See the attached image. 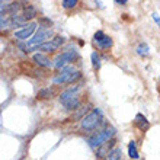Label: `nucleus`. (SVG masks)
I'll use <instances>...</instances> for the list:
<instances>
[{
  "label": "nucleus",
  "mask_w": 160,
  "mask_h": 160,
  "mask_svg": "<svg viewBox=\"0 0 160 160\" xmlns=\"http://www.w3.org/2000/svg\"><path fill=\"white\" fill-rule=\"evenodd\" d=\"M60 102L63 103V106L68 111H73V109H77L79 106V88H72V89H67L66 92L61 93L60 96Z\"/></svg>",
  "instance_id": "f257e3e1"
},
{
  "label": "nucleus",
  "mask_w": 160,
  "mask_h": 160,
  "mask_svg": "<svg viewBox=\"0 0 160 160\" xmlns=\"http://www.w3.org/2000/svg\"><path fill=\"white\" fill-rule=\"evenodd\" d=\"M103 121V115H102L101 109H93L92 112H89L86 117L82 118V128L84 131H92L95 128H98V125Z\"/></svg>",
  "instance_id": "f03ea898"
},
{
  "label": "nucleus",
  "mask_w": 160,
  "mask_h": 160,
  "mask_svg": "<svg viewBox=\"0 0 160 160\" xmlns=\"http://www.w3.org/2000/svg\"><path fill=\"white\" fill-rule=\"evenodd\" d=\"M82 77V73L74 70V67H63L54 77V83H73Z\"/></svg>",
  "instance_id": "7ed1b4c3"
},
{
  "label": "nucleus",
  "mask_w": 160,
  "mask_h": 160,
  "mask_svg": "<svg viewBox=\"0 0 160 160\" xmlns=\"http://www.w3.org/2000/svg\"><path fill=\"white\" fill-rule=\"evenodd\" d=\"M114 134H115V128H112V127H109V128H105L103 131L98 132L96 135L90 137V138H89V144H90V147L98 148L99 146H102L103 143L109 141V140L114 137Z\"/></svg>",
  "instance_id": "20e7f679"
},
{
  "label": "nucleus",
  "mask_w": 160,
  "mask_h": 160,
  "mask_svg": "<svg viewBox=\"0 0 160 160\" xmlns=\"http://www.w3.org/2000/svg\"><path fill=\"white\" fill-rule=\"evenodd\" d=\"M52 37V31L51 29H39V32L37 35H35L32 39H29L28 41V44H26V51L29 52V50H32V48H38L41 44H44L47 38H51Z\"/></svg>",
  "instance_id": "39448f33"
},
{
  "label": "nucleus",
  "mask_w": 160,
  "mask_h": 160,
  "mask_svg": "<svg viewBox=\"0 0 160 160\" xmlns=\"http://www.w3.org/2000/svg\"><path fill=\"white\" fill-rule=\"evenodd\" d=\"M64 42V38L63 37H55L54 39H51V41H45L44 44L38 47L39 51H44V52H51V51H55L58 48L60 45H63Z\"/></svg>",
  "instance_id": "423d86ee"
},
{
  "label": "nucleus",
  "mask_w": 160,
  "mask_h": 160,
  "mask_svg": "<svg viewBox=\"0 0 160 160\" xmlns=\"http://www.w3.org/2000/svg\"><path fill=\"white\" fill-rule=\"evenodd\" d=\"M95 44L99 48H102V50H108V48L112 47V39L108 35L103 34L102 31H98L96 34H95Z\"/></svg>",
  "instance_id": "0eeeda50"
},
{
  "label": "nucleus",
  "mask_w": 160,
  "mask_h": 160,
  "mask_svg": "<svg viewBox=\"0 0 160 160\" xmlns=\"http://www.w3.org/2000/svg\"><path fill=\"white\" fill-rule=\"evenodd\" d=\"M35 29H37V23H35V22H31L29 25L23 26V29H19V31L15 32V38H18V39H28L31 35L35 32Z\"/></svg>",
  "instance_id": "6e6552de"
},
{
  "label": "nucleus",
  "mask_w": 160,
  "mask_h": 160,
  "mask_svg": "<svg viewBox=\"0 0 160 160\" xmlns=\"http://www.w3.org/2000/svg\"><path fill=\"white\" fill-rule=\"evenodd\" d=\"M114 140H109V141H106V143H103L102 146H99L98 147V153H96V156L98 157H106L108 156V153H109L111 147L114 146Z\"/></svg>",
  "instance_id": "1a4fd4ad"
},
{
  "label": "nucleus",
  "mask_w": 160,
  "mask_h": 160,
  "mask_svg": "<svg viewBox=\"0 0 160 160\" xmlns=\"http://www.w3.org/2000/svg\"><path fill=\"white\" fill-rule=\"evenodd\" d=\"M34 61L38 66H41V67H51L52 64H51V60L47 57V55L41 54V52H38V54L34 55Z\"/></svg>",
  "instance_id": "9d476101"
},
{
  "label": "nucleus",
  "mask_w": 160,
  "mask_h": 160,
  "mask_svg": "<svg viewBox=\"0 0 160 160\" xmlns=\"http://www.w3.org/2000/svg\"><path fill=\"white\" fill-rule=\"evenodd\" d=\"M135 125L138 127L141 131H146V130H148V127H150V124H148V121H147V118L144 117V115H141V114H137L135 115Z\"/></svg>",
  "instance_id": "9b49d317"
},
{
  "label": "nucleus",
  "mask_w": 160,
  "mask_h": 160,
  "mask_svg": "<svg viewBox=\"0 0 160 160\" xmlns=\"http://www.w3.org/2000/svg\"><path fill=\"white\" fill-rule=\"evenodd\" d=\"M37 16V9L34 8V6H28V8H25V10H23V19H32V18Z\"/></svg>",
  "instance_id": "f8f14e48"
},
{
  "label": "nucleus",
  "mask_w": 160,
  "mask_h": 160,
  "mask_svg": "<svg viewBox=\"0 0 160 160\" xmlns=\"http://www.w3.org/2000/svg\"><path fill=\"white\" fill-rule=\"evenodd\" d=\"M121 148H114V150H111L109 153H108V156H106L105 160H121Z\"/></svg>",
  "instance_id": "ddd939ff"
},
{
  "label": "nucleus",
  "mask_w": 160,
  "mask_h": 160,
  "mask_svg": "<svg viewBox=\"0 0 160 160\" xmlns=\"http://www.w3.org/2000/svg\"><path fill=\"white\" fill-rule=\"evenodd\" d=\"M63 58L66 60V63H67V61H74V60L77 58V57H79V54H77V51H66V52H63Z\"/></svg>",
  "instance_id": "4468645a"
},
{
  "label": "nucleus",
  "mask_w": 160,
  "mask_h": 160,
  "mask_svg": "<svg viewBox=\"0 0 160 160\" xmlns=\"http://www.w3.org/2000/svg\"><path fill=\"white\" fill-rule=\"evenodd\" d=\"M128 154H130L131 159H138V152H137V147H135V143L134 141H131L128 144Z\"/></svg>",
  "instance_id": "2eb2a0df"
},
{
  "label": "nucleus",
  "mask_w": 160,
  "mask_h": 160,
  "mask_svg": "<svg viewBox=\"0 0 160 160\" xmlns=\"http://www.w3.org/2000/svg\"><path fill=\"white\" fill-rule=\"evenodd\" d=\"M52 96V90L51 89H42L41 92L38 93V98L39 99H48V98Z\"/></svg>",
  "instance_id": "dca6fc26"
},
{
  "label": "nucleus",
  "mask_w": 160,
  "mask_h": 160,
  "mask_svg": "<svg viewBox=\"0 0 160 160\" xmlns=\"http://www.w3.org/2000/svg\"><path fill=\"white\" fill-rule=\"evenodd\" d=\"M64 64H66V60L63 58V55L60 54L57 58L54 60V67H57V68H63L64 67Z\"/></svg>",
  "instance_id": "f3484780"
},
{
  "label": "nucleus",
  "mask_w": 160,
  "mask_h": 160,
  "mask_svg": "<svg viewBox=\"0 0 160 160\" xmlns=\"http://www.w3.org/2000/svg\"><path fill=\"white\" fill-rule=\"evenodd\" d=\"M25 22V19L22 16H18L16 13L15 15H12V25H16V26H19V25H22Z\"/></svg>",
  "instance_id": "a211bd4d"
},
{
  "label": "nucleus",
  "mask_w": 160,
  "mask_h": 160,
  "mask_svg": "<svg viewBox=\"0 0 160 160\" xmlns=\"http://www.w3.org/2000/svg\"><path fill=\"white\" fill-rule=\"evenodd\" d=\"M88 108H89V106H82V108H80V109L76 112V114L73 115V119H79V118H82V117H83V115L86 114V112H88Z\"/></svg>",
  "instance_id": "6ab92c4d"
},
{
  "label": "nucleus",
  "mask_w": 160,
  "mask_h": 160,
  "mask_svg": "<svg viewBox=\"0 0 160 160\" xmlns=\"http://www.w3.org/2000/svg\"><path fill=\"white\" fill-rule=\"evenodd\" d=\"M92 64H93V67H95V68L101 67V58H99L98 52H93V54H92Z\"/></svg>",
  "instance_id": "aec40b11"
},
{
  "label": "nucleus",
  "mask_w": 160,
  "mask_h": 160,
  "mask_svg": "<svg viewBox=\"0 0 160 160\" xmlns=\"http://www.w3.org/2000/svg\"><path fill=\"white\" fill-rule=\"evenodd\" d=\"M137 52H138L140 55H147L148 54V47L146 45V44H140V45L137 47Z\"/></svg>",
  "instance_id": "412c9836"
},
{
  "label": "nucleus",
  "mask_w": 160,
  "mask_h": 160,
  "mask_svg": "<svg viewBox=\"0 0 160 160\" xmlns=\"http://www.w3.org/2000/svg\"><path fill=\"white\" fill-rule=\"evenodd\" d=\"M77 4V0H63V8L66 9H72Z\"/></svg>",
  "instance_id": "4be33fe9"
},
{
  "label": "nucleus",
  "mask_w": 160,
  "mask_h": 160,
  "mask_svg": "<svg viewBox=\"0 0 160 160\" xmlns=\"http://www.w3.org/2000/svg\"><path fill=\"white\" fill-rule=\"evenodd\" d=\"M6 25H8V22H6V21L3 19V18L0 16V29H2V28H4Z\"/></svg>",
  "instance_id": "5701e85b"
},
{
  "label": "nucleus",
  "mask_w": 160,
  "mask_h": 160,
  "mask_svg": "<svg viewBox=\"0 0 160 160\" xmlns=\"http://www.w3.org/2000/svg\"><path fill=\"white\" fill-rule=\"evenodd\" d=\"M153 19L156 21V23H159V15H157V13H154V15H153Z\"/></svg>",
  "instance_id": "b1692460"
}]
</instances>
